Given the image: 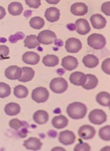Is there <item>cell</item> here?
Here are the masks:
<instances>
[{"mask_svg": "<svg viewBox=\"0 0 110 151\" xmlns=\"http://www.w3.org/2000/svg\"><path fill=\"white\" fill-rule=\"evenodd\" d=\"M110 58H108L104 60L101 64L102 70L108 75L110 74Z\"/></svg>", "mask_w": 110, "mask_h": 151, "instance_id": "36", "label": "cell"}, {"mask_svg": "<svg viewBox=\"0 0 110 151\" xmlns=\"http://www.w3.org/2000/svg\"><path fill=\"white\" fill-rule=\"evenodd\" d=\"M88 45L95 50L102 49L106 44L105 37L101 34L93 33L87 39Z\"/></svg>", "mask_w": 110, "mask_h": 151, "instance_id": "2", "label": "cell"}, {"mask_svg": "<svg viewBox=\"0 0 110 151\" xmlns=\"http://www.w3.org/2000/svg\"><path fill=\"white\" fill-rule=\"evenodd\" d=\"M79 136L83 139L88 140L92 139L96 134L95 128L89 125L82 126L78 130Z\"/></svg>", "mask_w": 110, "mask_h": 151, "instance_id": "9", "label": "cell"}, {"mask_svg": "<svg viewBox=\"0 0 110 151\" xmlns=\"http://www.w3.org/2000/svg\"><path fill=\"white\" fill-rule=\"evenodd\" d=\"M91 150L90 145L86 142H80L74 147V150L75 151H89Z\"/></svg>", "mask_w": 110, "mask_h": 151, "instance_id": "34", "label": "cell"}, {"mask_svg": "<svg viewBox=\"0 0 110 151\" xmlns=\"http://www.w3.org/2000/svg\"><path fill=\"white\" fill-rule=\"evenodd\" d=\"M56 38V35L54 32L49 30H45L39 33L37 40L40 43L48 45L53 43Z\"/></svg>", "mask_w": 110, "mask_h": 151, "instance_id": "6", "label": "cell"}, {"mask_svg": "<svg viewBox=\"0 0 110 151\" xmlns=\"http://www.w3.org/2000/svg\"><path fill=\"white\" fill-rule=\"evenodd\" d=\"M52 124L55 128L61 129L67 126L68 120L64 115H60L55 116L52 119Z\"/></svg>", "mask_w": 110, "mask_h": 151, "instance_id": "19", "label": "cell"}, {"mask_svg": "<svg viewBox=\"0 0 110 151\" xmlns=\"http://www.w3.org/2000/svg\"><path fill=\"white\" fill-rule=\"evenodd\" d=\"M68 82L62 77L54 78L50 82V88L57 94L64 93L68 89Z\"/></svg>", "mask_w": 110, "mask_h": 151, "instance_id": "3", "label": "cell"}, {"mask_svg": "<svg viewBox=\"0 0 110 151\" xmlns=\"http://www.w3.org/2000/svg\"><path fill=\"white\" fill-rule=\"evenodd\" d=\"M40 57L37 53L33 52H27L23 54L22 60L26 64L34 65L38 64Z\"/></svg>", "mask_w": 110, "mask_h": 151, "instance_id": "16", "label": "cell"}, {"mask_svg": "<svg viewBox=\"0 0 110 151\" xmlns=\"http://www.w3.org/2000/svg\"><path fill=\"white\" fill-rule=\"evenodd\" d=\"M99 136L102 140L109 141L110 140V126L106 125L101 127L99 130Z\"/></svg>", "mask_w": 110, "mask_h": 151, "instance_id": "31", "label": "cell"}, {"mask_svg": "<svg viewBox=\"0 0 110 151\" xmlns=\"http://www.w3.org/2000/svg\"><path fill=\"white\" fill-rule=\"evenodd\" d=\"M10 53L9 48L5 45H0V60L6 59Z\"/></svg>", "mask_w": 110, "mask_h": 151, "instance_id": "33", "label": "cell"}, {"mask_svg": "<svg viewBox=\"0 0 110 151\" xmlns=\"http://www.w3.org/2000/svg\"><path fill=\"white\" fill-rule=\"evenodd\" d=\"M22 74V69L16 65L10 66L5 71V76L11 80H18Z\"/></svg>", "mask_w": 110, "mask_h": 151, "instance_id": "11", "label": "cell"}, {"mask_svg": "<svg viewBox=\"0 0 110 151\" xmlns=\"http://www.w3.org/2000/svg\"><path fill=\"white\" fill-rule=\"evenodd\" d=\"M14 95L19 99L25 98L28 95L29 91L27 88L25 86L19 85L14 88Z\"/></svg>", "mask_w": 110, "mask_h": 151, "instance_id": "30", "label": "cell"}, {"mask_svg": "<svg viewBox=\"0 0 110 151\" xmlns=\"http://www.w3.org/2000/svg\"><path fill=\"white\" fill-rule=\"evenodd\" d=\"M26 4L31 8L37 9L41 5V0H25Z\"/></svg>", "mask_w": 110, "mask_h": 151, "instance_id": "37", "label": "cell"}, {"mask_svg": "<svg viewBox=\"0 0 110 151\" xmlns=\"http://www.w3.org/2000/svg\"><path fill=\"white\" fill-rule=\"evenodd\" d=\"M65 49L68 52L75 53L79 52L82 47L81 41L75 38H70L66 41Z\"/></svg>", "mask_w": 110, "mask_h": 151, "instance_id": "7", "label": "cell"}, {"mask_svg": "<svg viewBox=\"0 0 110 151\" xmlns=\"http://www.w3.org/2000/svg\"><path fill=\"white\" fill-rule=\"evenodd\" d=\"M24 46L29 49H33L40 45L37 40V36L36 35H28L24 40Z\"/></svg>", "mask_w": 110, "mask_h": 151, "instance_id": "27", "label": "cell"}, {"mask_svg": "<svg viewBox=\"0 0 110 151\" xmlns=\"http://www.w3.org/2000/svg\"><path fill=\"white\" fill-rule=\"evenodd\" d=\"M33 118L34 122L38 124H44L48 121L49 115L46 111L39 110L34 114Z\"/></svg>", "mask_w": 110, "mask_h": 151, "instance_id": "20", "label": "cell"}, {"mask_svg": "<svg viewBox=\"0 0 110 151\" xmlns=\"http://www.w3.org/2000/svg\"><path fill=\"white\" fill-rule=\"evenodd\" d=\"M23 145L27 150L37 151L40 150L42 143L39 139L31 137L28 139L24 141Z\"/></svg>", "mask_w": 110, "mask_h": 151, "instance_id": "14", "label": "cell"}, {"mask_svg": "<svg viewBox=\"0 0 110 151\" xmlns=\"http://www.w3.org/2000/svg\"><path fill=\"white\" fill-rule=\"evenodd\" d=\"M6 14L5 9L3 6H0V20L2 19Z\"/></svg>", "mask_w": 110, "mask_h": 151, "instance_id": "40", "label": "cell"}, {"mask_svg": "<svg viewBox=\"0 0 110 151\" xmlns=\"http://www.w3.org/2000/svg\"><path fill=\"white\" fill-rule=\"evenodd\" d=\"M86 105L81 102H74L69 104L67 107L68 115L73 119H82L87 113Z\"/></svg>", "mask_w": 110, "mask_h": 151, "instance_id": "1", "label": "cell"}, {"mask_svg": "<svg viewBox=\"0 0 110 151\" xmlns=\"http://www.w3.org/2000/svg\"><path fill=\"white\" fill-rule=\"evenodd\" d=\"M68 26H69L70 27H68V29H69L70 30L72 31V30H74L75 29V25L74 26H73V27H72V26H71L70 24H68Z\"/></svg>", "mask_w": 110, "mask_h": 151, "instance_id": "42", "label": "cell"}, {"mask_svg": "<svg viewBox=\"0 0 110 151\" xmlns=\"http://www.w3.org/2000/svg\"><path fill=\"white\" fill-rule=\"evenodd\" d=\"M78 65L77 59L72 56H68L62 60L61 65L65 69L71 71L77 68Z\"/></svg>", "mask_w": 110, "mask_h": 151, "instance_id": "15", "label": "cell"}, {"mask_svg": "<svg viewBox=\"0 0 110 151\" xmlns=\"http://www.w3.org/2000/svg\"><path fill=\"white\" fill-rule=\"evenodd\" d=\"M75 134L69 130L61 131L59 135L58 140L64 145H68L73 144L75 140Z\"/></svg>", "mask_w": 110, "mask_h": 151, "instance_id": "8", "label": "cell"}, {"mask_svg": "<svg viewBox=\"0 0 110 151\" xmlns=\"http://www.w3.org/2000/svg\"><path fill=\"white\" fill-rule=\"evenodd\" d=\"M4 111L6 114L9 116L17 115L20 112V105L14 102L8 103L5 106Z\"/></svg>", "mask_w": 110, "mask_h": 151, "instance_id": "25", "label": "cell"}, {"mask_svg": "<svg viewBox=\"0 0 110 151\" xmlns=\"http://www.w3.org/2000/svg\"><path fill=\"white\" fill-rule=\"evenodd\" d=\"M60 10L56 7H51L47 8L45 12V17L47 20L51 23L58 21L60 17Z\"/></svg>", "mask_w": 110, "mask_h": 151, "instance_id": "18", "label": "cell"}, {"mask_svg": "<svg viewBox=\"0 0 110 151\" xmlns=\"http://www.w3.org/2000/svg\"><path fill=\"white\" fill-rule=\"evenodd\" d=\"M8 12L14 16L20 15L23 10V5L20 3L13 2L11 3L8 7Z\"/></svg>", "mask_w": 110, "mask_h": 151, "instance_id": "24", "label": "cell"}, {"mask_svg": "<svg viewBox=\"0 0 110 151\" xmlns=\"http://www.w3.org/2000/svg\"><path fill=\"white\" fill-rule=\"evenodd\" d=\"M9 126L10 127L14 129H19L23 126L22 122L17 119H12L9 122Z\"/></svg>", "mask_w": 110, "mask_h": 151, "instance_id": "35", "label": "cell"}, {"mask_svg": "<svg viewBox=\"0 0 110 151\" xmlns=\"http://www.w3.org/2000/svg\"><path fill=\"white\" fill-rule=\"evenodd\" d=\"M49 93L46 88L43 87L36 88L32 91V98L35 102L43 103L49 98Z\"/></svg>", "mask_w": 110, "mask_h": 151, "instance_id": "5", "label": "cell"}, {"mask_svg": "<svg viewBox=\"0 0 110 151\" xmlns=\"http://www.w3.org/2000/svg\"><path fill=\"white\" fill-rule=\"evenodd\" d=\"M96 100L99 105L107 107L110 105V95L106 92H101L96 96Z\"/></svg>", "mask_w": 110, "mask_h": 151, "instance_id": "26", "label": "cell"}, {"mask_svg": "<svg viewBox=\"0 0 110 151\" xmlns=\"http://www.w3.org/2000/svg\"><path fill=\"white\" fill-rule=\"evenodd\" d=\"M110 2H104L101 5V10L103 13L106 15L110 16Z\"/></svg>", "mask_w": 110, "mask_h": 151, "instance_id": "38", "label": "cell"}, {"mask_svg": "<svg viewBox=\"0 0 110 151\" xmlns=\"http://www.w3.org/2000/svg\"><path fill=\"white\" fill-rule=\"evenodd\" d=\"M90 20L93 27L97 29L104 28L107 24L105 18L99 14L93 15L90 17Z\"/></svg>", "mask_w": 110, "mask_h": 151, "instance_id": "13", "label": "cell"}, {"mask_svg": "<svg viewBox=\"0 0 110 151\" xmlns=\"http://www.w3.org/2000/svg\"><path fill=\"white\" fill-rule=\"evenodd\" d=\"M88 117L92 124L101 125L107 121V116L102 110L96 109L89 113Z\"/></svg>", "mask_w": 110, "mask_h": 151, "instance_id": "4", "label": "cell"}, {"mask_svg": "<svg viewBox=\"0 0 110 151\" xmlns=\"http://www.w3.org/2000/svg\"><path fill=\"white\" fill-rule=\"evenodd\" d=\"M45 1L49 4H57L59 2L60 0H45Z\"/></svg>", "mask_w": 110, "mask_h": 151, "instance_id": "41", "label": "cell"}, {"mask_svg": "<svg viewBox=\"0 0 110 151\" xmlns=\"http://www.w3.org/2000/svg\"><path fill=\"white\" fill-rule=\"evenodd\" d=\"M86 75L81 72L76 71L73 73L70 76V81L71 83L77 86H80L84 84L86 81Z\"/></svg>", "mask_w": 110, "mask_h": 151, "instance_id": "17", "label": "cell"}, {"mask_svg": "<svg viewBox=\"0 0 110 151\" xmlns=\"http://www.w3.org/2000/svg\"><path fill=\"white\" fill-rule=\"evenodd\" d=\"M11 93V87L7 84L0 83V98H4L10 96Z\"/></svg>", "mask_w": 110, "mask_h": 151, "instance_id": "32", "label": "cell"}, {"mask_svg": "<svg viewBox=\"0 0 110 151\" xmlns=\"http://www.w3.org/2000/svg\"><path fill=\"white\" fill-rule=\"evenodd\" d=\"M59 60L57 56L54 55H47L43 58L42 63L48 67H55L59 64Z\"/></svg>", "mask_w": 110, "mask_h": 151, "instance_id": "28", "label": "cell"}, {"mask_svg": "<svg viewBox=\"0 0 110 151\" xmlns=\"http://www.w3.org/2000/svg\"><path fill=\"white\" fill-rule=\"evenodd\" d=\"M22 74L21 77L18 79L20 82L26 83L31 81L35 75V71L29 67H23L22 68Z\"/></svg>", "mask_w": 110, "mask_h": 151, "instance_id": "21", "label": "cell"}, {"mask_svg": "<svg viewBox=\"0 0 110 151\" xmlns=\"http://www.w3.org/2000/svg\"><path fill=\"white\" fill-rule=\"evenodd\" d=\"M25 36V35L23 34V32H19L17 33L15 35H12L9 38V40L10 42L12 43L16 42L18 40H22L23 38H21V37L24 38Z\"/></svg>", "mask_w": 110, "mask_h": 151, "instance_id": "39", "label": "cell"}, {"mask_svg": "<svg viewBox=\"0 0 110 151\" xmlns=\"http://www.w3.org/2000/svg\"><path fill=\"white\" fill-rule=\"evenodd\" d=\"M70 12L72 14L76 16H83L87 14L88 8L85 4L76 2L71 6Z\"/></svg>", "mask_w": 110, "mask_h": 151, "instance_id": "12", "label": "cell"}, {"mask_svg": "<svg viewBox=\"0 0 110 151\" xmlns=\"http://www.w3.org/2000/svg\"><path fill=\"white\" fill-rule=\"evenodd\" d=\"M30 26L35 29H40L42 28L45 24L44 19L40 17L32 18L29 21Z\"/></svg>", "mask_w": 110, "mask_h": 151, "instance_id": "29", "label": "cell"}, {"mask_svg": "<svg viewBox=\"0 0 110 151\" xmlns=\"http://www.w3.org/2000/svg\"><path fill=\"white\" fill-rule=\"evenodd\" d=\"M75 30L78 34L85 35L91 30V27L88 21L84 19H79L75 22Z\"/></svg>", "mask_w": 110, "mask_h": 151, "instance_id": "10", "label": "cell"}, {"mask_svg": "<svg viewBox=\"0 0 110 151\" xmlns=\"http://www.w3.org/2000/svg\"><path fill=\"white\" fill-rule=\"evenodd\" d=\"M86 76V81L82 86V87L86 90H90L96 87L98 84V80L96 76L93 74H87Z\"/></svg>", "mask_w": 110, "mask_h": 151, "instance_id": "22", "label": "cell"}, {"mask_svg": "<svg viewBox=\"0 0 110 151\" xmlns=\"http://www.w3.org/2000/svg\"><path fill=\"white\" fill-rule=\"evenodd\" d=\"M83 62L86 67L89 68H93L98 65L99 60L94 55H87L84 57Z\"/></svg>", "mask_w": 110, "mask_h": 151, "instance_id": "23", "label": "cell"}]
</instances>
